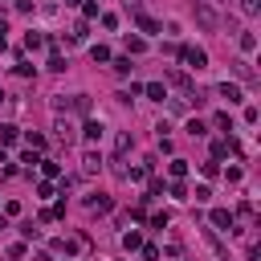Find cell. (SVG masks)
Returning a JSON list of instances; mask_svg holds the SVG:
<instances>
[{
	"instance_id": "cell-1",
	"label": "cell",
	"mask_w": 261,
	"mask_h": 261,
	"mask_svg": "<svg viewBox=\"0 0 261 261\" xmlns=\"http://www.w3.org/2000/svg\"><path fill=\"white\" fill-rule=\"evenodd\" d=\"M180 57H184L188 70H204V65H208V53L200 45H180Z\"/></svg>"
},
{
	"instance_id": "cell-2",
	"label": "cell",
	"mask_w": 261,
	"mask_h": 261,
	"mask_svg": "<svg viewBox=\"0 0 261 261\" xmlns=\"http://www.w3.org/2000/svg\"><path fill=\"white\" fill-rule=\"evenodd\" d=\"M102 135H106V126L98 122V118H86V126H82V139H86V143H98Z\"/></svg>"
},
{
	"instance_id": "cell-3",
	"label": "cell",
	"mask_w": 261,
	"mask_h": 261,
	"mask_svg": "<svg viewBox=\"0 0 261 261\" xmlns=\"http://www.w3.org/2000/svg\"><path fill=\"white\" fill-rule=\"evenodd\" d=\"M233 151H241L233 139H216V143H212V159H224V155H233Z\"/></svg>"
},
{
	"instance_id": "cell-4",
	"label": "cell",
	"mask_w": 261,
	"mask_h": 261,
	"mask_svg": "<svg viewBox=\"0 0 261 261\" xmlns=\"http://www.w3.org/2000/svg\"><path fill=\"white\" fill-rule=\"evenodd\" d=\"M216 94H220V98H228V102H241V86H237V82H220V86H216Z\"/></svg>"
},
{
	"instance_id": "cell-5",
	"label": "cell",
	"mask_w": 261,
	"mask_h": 261,
	"mask_svg": "<svg viewBox=\"0 0 261 261\" xmlns=\"http://www.w3.org/2000/svg\"><path fill=\"white\" fill-rule=\"evenodd\" d=\"M212 224L228 233V228H233V212H228V208H212Z\"/></svg>"
},
{
	"instance_id": "cell-6",
	"label": "cell",
	"mask_w": 261,
	"mask_h": 261,
	"mask_svg": "<svg viewBox=\"0 0 261 261\" xmlns=\"http://www.w3.org/2000/svg\"><path fill=\"white\" fill-rule=\"evenodd\" d=\"M98 168H102V155H98V151H86V159H82V172H86V176H94Z\"/></svg>"
},
{
	"instance_id": "cell-7",
	"label": "cell",
	"mask_w": 261,
	"mask_h": 261,
	"mask_svg": "<svg viewBox=\"0 0 261 261\" xmlns=\"http://www.w3.org/2000/svg\"><path fill=\"white\" fill-rule=\"evenodd\" d=\"M25 45H29V49H45L49 41H45V33H37V29H29V33H25Z\"/></svg>"
},
{
	"instance_id": "cell-8",
	"label": "cell",
	"mask_w": 261,
	"mask_h": 261,
	"mask_svg": "<svg viewBox=\"0 0 261 261\" xmlns=\"http://www.w3.org/2000/svg\"><path fill=\"white\" fill-rule=\"evenodd\" d=\"M135 25H139L143 33H159V21H155V17H147V13H135Z\"/></svg>"
},
{
	"instance_id": "cell-9",
	"label": "cell",
	"mask_w": 261,
	"mask_h": 261,
	"mask_svg": "<svg viewBox=\"0 0 261 261\" xmlns=\"http://www.w3.org/2000/svg\"><path fill=\"white\" fill-rule=\"evenodd\" d=\"M143 94H147V98H155V102H163V98H168V90H163L159 82H151V86H143Z\"/></svg>"
},
{
	"instance_id": "cell-10",
	"label": "cell",
	"mask_w": 261,
	"mask_h": 261,
	"mask_svg": "<svg viewBox=\"0 0 261 261\" xmlns=\"http://www.w3.org/2000/svg\"><path fill=\"white\" fill-rule=\"evenodd\" d=\"M188 135H192V139H204V135H208V126H204L200 118H192V122H188Z\"/></svg>"
},
{
	"instance_id": "cell-11",
	"label": "cell",
	"mask_w": 261,
	"mask_h": 261,
	"mask_svg": "<svg viewBox=\"0 0 261 261\" xmlns=\"http://www.w3.org/2000/svg\"><path fill=\"white\" fill-rule=\"evenodd\" d=\"M0 143H5V147H9V143H17V126H13V122L0 126Z\"/></svg>"
},
{
	"instance_id": "cell-12",
	"label": "cell",
	"mask_w": 261,
	"mask_h": 261,
	"mask_svg": "<svg viewBox=\"0 0 261 261\" xmlns=\"http://www.w3.org/2000/svg\"><path fill=\"white\" fill-rule=\"evenodd\" d=\"M168 172H172L176 180H184V176H188V163H184V159H172V163H168Z\"/></svg>"
},
{
	"instance_id": "cell-13",
	"label": "cell",
	"mask_w": 261,
	"mask_h": 261,
	"mask_svg": "<svg viewBox=\"0 0 261 261\" xmlns=\"http://www.w3.org/2000/svg\"><path fill=\"white\" fill-rule=\"evenodd\" d=\"M196 17H200V21H204V25H208V29H216V17H212V13H208V5H196Z\"/></svg>"
},
{
	"instance_id": "cell-14",
	"label": "cell",
	"mask_w": 261,
	"mask_h": 261,
	"mask_svg": "<svg viewBox=\"0 0 261 261\" xmlns=\"http://www.w3.org/2000/svg\"><path fill=\"white\" fill-rule=\"evenodd\" d=\"M78 245H82V241H65V237H61V241H53V249H57V253H78Z\"/></svg>"
},
{
	"instance_id": "cell-15",
	"label": "cell",
	"mask_w": 261,
	"mask_h": 261,
	"mask_svg": "<svg viewBox=\"0 0 261 261\" xmlns=\"http://www.w3.org/2000/svg\"><path fill=\"white\" fill-rule=\"evenodd\" d=\"M122 245H126V249H143V237H139V233H135V228H130V233H126V237H122Z\"/></svg>"
},
{
	"instance_id": "cell-16",
	"label": "cell",
	"mask_w": 261,
	"mask_h": 261,
	"mask_svg": "<svg viewBox=\"0 0 261 261\" xmlns=\"http://www.w3.org/2000/svg\"><path fill=\"white\" fill-rule=\"evenodd\" d=\"M70 106H74L78 114H86V110H90V98H86V94H74V102H70Z\"/></svg>"
},
{
	"instance_id": "cell-17",
	"label": "cell",
	"mask_w": 261,
	"mask_h": 261,
	"mask_svg": "<svg viewBox=\"0 0 261 261\" xmlns=\"http://www.w3.org/2000/svg\"><path fill=\"white\" fill-rule=\"evenodd\" d=\"M25 139H29V147H33V151H41V147H45V135H37V130H29Z\"/></svg>"
},
{
	"instance_id": "cell-18",
	"label": "cell",
	"mask_w": 261,
	"mask_h": 261,
	"mask_svg": "<svg viewBox=\"0 0 261 261\" xmlns=\"http://www.w3.org/2000/svg\"><path fill=\"white\" fill-rule=\"evenodd\" d=\"M126 49H130V53H143L147 41H143V37H126Z\"/></svg>"
},
{
	"instance_id": "cell-19",
	"label": "cell",
	"mask_w": 261,
	"mask_h": 261,
	"mask_svg": "<svg viewBox=\"0 0 261 261\" xmlns=\"http://www.w3.org/2000/svg\"><path fill=\"white\" fill-rule=\"evenodd\" d=\"M90 57H94V61H110V49H106V45H94Z\"/></svg>"
},
{
	"instance_id": "cell-20",
	"label": "cell",
	"mask_w": 261,
	"mask_h": 261,
	"mask_svg": "<svg viewBox=\"0 0 261 261\" xmlns=\"http://www.w3.org/2000/svg\"><path fill=\"white\" fill-rule=\"evenodd\" d=\"M241 49H245V53L257 49V37H253V33H241Z\"/></svg>"
},
{
	"instance_id": "cell-21",
	"label": "cell",
	"mask_w": 261,
	"mask_h": 261,
	"mask_svg": "<svg viewBox=\"0 0 261 261\" xmlns=\"http://www.w3.org/2000/svg\"><path fill=\"white\" fill-rule=\"evenodd\" d=\"M212 122H216V126H220V130H233V118H228V110H220V114H216V118H212Z\"/></svg>"
},
{
	"instance_id": "cell-22",
	"label": "cell",
	"mask_w": 261,
	"mask_h": 261,
	"mask_svg": "<svg viewBox=\"0 0 261 261\" xmlns=\"http://www.w3.org/2000/svg\"><path fill=\"white\" fill-rule=\"evenodd\" d=\"M49 70H53V74H61V70H65V57H61V53H53V57H49Z\"/></svg>"
},
{
	"instance_id": "cell-23",
	"label": "cell",
	"mask_w": 261,
	"mask_h": 261,
	"mask_svg": "<svg viewBox=\"0 0 261 261\" xmlns=\"http://www.w3.org/2000/svg\"><path fill=\"white\" fill-rule=\"evenodd\" d=\"M114 74H122V78L130 74V57H118V61H114Z\"/></svg>"
},
{
	"instance_id": "cell-24",
	"label": "cell",
	"mask_w": 261,
	"mask_h": 261,
	"mask_svg": "<svg viewBox=\"0 0 261 261\" xmlns=\"http://www.w3.org/2000/svg\"><path fill=\"white\" fill-rule=\"evenodd\" d=\"M168 220H172L168 212H155V216H151V228H168Z\"/></svg>"
},
{
	"instance_id": "cell-25",
	"label": "cell",
	"mask_w": 261,
	"mask_h": 261,
	"mask_svg": "<svg viewBox=\"0 0 261 261\" xmlns=\"http://www.w3.org/2000/svg\"><path fill=\"white\" fill-rule=\"evenodd\" d=\"M257 9H261L257 0H241V13H245V17H257Z\"/></svg>"
},
{
	"instance_id": "cell-26",
	"label": "cell",
	"mask_w": 261,
	"mask_h": 261,
	"mask_svg": "<svg viewBox=\"0 0 261 261\" xmlns=\"http://www.w3.org/2000/svg\"><path fill=\"white\" fill-rule=\"evenodd\" d=\"M233 65H237V74H241L245 82H253V70H249V61H233Z\"/></svg>"
},
{
	"instance_id": "cell-27",
	"label": "cell",
	"mask_w": 261,
	"mask_h": 261,
	"mask_svg": "<svg viewBox=\"0 0 261 261\" xmlns=\"http://www.w3.org/2000/svg\"><path fill=\"white\" fill-rule=\"evenodd\" d=\"M114 151H118V155H126V151H130V135H118V143H114Z\"/></svg>"
},
{
	"instance_id": "cell-28",
	"label": "cell",
	"mask_w": 261,
	"mask_h": 261,
	"mask_svg": "<svg viewBox=\"0 0 261 261\" xmlns=\"http://www.w3.org/2000/svg\"><path fill=\"white\" fill-rule=\"evenodd\" d=\"M41 172H45V176H57L61 168H57V163H53V159H41Z\"/></svg>"
},
{
	"instance_id": "cell-29",
	"label": "cell",
	"mask_w": 261,
	"mask_h": 261,
	"mask_svg": "<svg viewBox=\"0 0 261 261\" xmlns=\"http://www.w3.org/2000/svg\"><path fill=\"white\" fill-rule=\"evenodd\" d=\"M200 172H204L208 180H212V176H220V168H216V159H208V163H204V168H200Z\"/></svg>"
},
{
	"instance_id": "cell-30",
	"label": "cell",
	"mask_w": 261,
	"mask_h": 261,
	"mask_svg": "<svg viewBox=\"0 0 261 261\" xmlns=\"http://www.w3.org/2000/svg\"><path fill=\"white\" fill-rule=\"evenodd\" d=\"M172 196H176V200H188V188H184V184L176 180V184H172Z\"/></svg>"
},
{
	"instance_id": "cell-31",
	"label": "cell",
	"mask_w": 261,
	"mask_h": 261,
	"mask_svg": "<svg viewBox=\"0 0 261 261\" xmlns=\"http://www.w3.org/2000/svg\"><path fill=\"white\" fill-rule=\"evenodd\" d=\"M5 33H9V21H5V17H0V37H5Z\"/></svg>"
},
{
	"instance_id": "cell-32",
	"label": "cell",
	"mask_w": 261,
	"mask_h": 261,
	"mask_svg": "<svg viewBox=\"0 0 261 261\" xmlns=\"http://www.w3.org/2000/svg\"><path fill=\"white\" fill-rule=\"evenodd\" d=\"M65 5H82V0H65Z\"/></svg>"
},
{
	"instance_id": "cell-33",
	"label": "cell",
	"mask_w": 261,
	"mask_h": 261,
	"mask_svg": "<svg viewBox=\"0 0 261 261\" xmlns=\"http://www.w3.org/2000/svg\"><path fill=\"white\" fill-rule=\"evenodd\" d=\"M0 102H5V94H0Z\"/></svg>"
}]
</instances>
